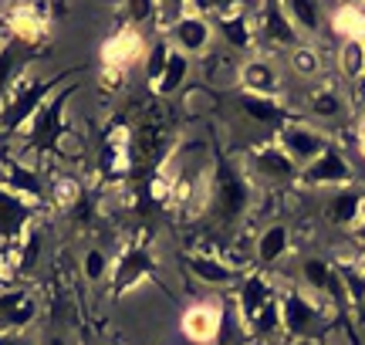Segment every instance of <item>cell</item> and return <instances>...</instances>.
<instances>
[{"mask_svg": "<svg viewBox=\"0 0 365 345\" xmlns=\"http://www.w3.org/2000/svg\"><path fill=\"white\" fill-rule=\"evenodd\" d=\"M237 85L244 95H257V98H281V92H284L281 68L271 54H250L247 61H240Z\"/></svg>", "mask_w": 365, "mask_h": 345, "instance_id": "cell-14", "label": "cell"}, {"mask_svg": "<svg viewBox=\"0 0 365 345\" xmlns=\"http://www.w3.org/2000/svg\"><path fill=\"white\" fill-rule=\"evenodd\" d=\"M287 68H291V75L301 81H318L322 78V71H325V58L318 51V44H298L294 51H287Z\"/></svg>", "mask_w": 365, "mask_h": 345, "instance_id": "cell-30", "label": "cell"}, {"mask_svg": "<svg viewBox=\"0 0 365 345\" xmlns=\"http://www.w3.org/2000/svg\"><path fill=\"white\" fill-rule=\"evenodd\" d=\"M237 108L247 115L254 125L261 129H271V133H281L287 125V105L281 98H257V95H237Z\"/></svg>", "mask_w": 365, "mask_h": 345, "instance_id": "cell-24", "label": "cell"}, {"mask_svg": "<svg viewBox=\"0 0 365 345\" xmlns=\"http://www.w3.org/2000/svg\"><path fill=\"white\" fill-rule=\"evenodd\" d=\"M203 61V78L210 85H237V71H240V61H237L234 51H227V48H213L210 54L200 58Z\"/></svg>", "mask_w": 365, "mask_h": 345, "instance_id": "cell-28", "label": "cell"}, {"mask_svg": "<svg viewBox=\"0 0 365 345\" xmlns=\"http://www.w3.org/2000/svg\"><path fill=\"white\" fill-rule=\"evenodd\" d=\"M359 133H365V105H362V115H359Z\"/></svg>", "mask_w": 365, "mask_h": 345, "instance_id": "cell-43", "label": "cell"}, {"mask_svg": "<svg viewBox=\"0 0 365 345\" xmlns=\"http://www.w3.org/2000/svg\"><path fill=\"white\" fill-rule=\"evenodd\" d=\"M355 149H359V156L365 160V133H359V143H355Z\"/></svg>", "mask_w": 365, "mask_h": 345, "instance_id": "cell-40", "label": "cell"}, {"mask_svg": "<svg viewBox=\"0 0 365 345\" xmlns=\"http://www.w3.org/2000/svg\"><path fill=\"white\" fill-rule=\"evenodd\" d=\"M38 321V294L31 288H4L0 292V332L24 335Z\"/></svg>", "mask_w": 365, "mask_h": 345, "instance_id": "cell-16", "label": "cell"}, {"mask_svg": "<svg viewBox=\"0 0 365 345\" xmlns=\"http://www.w3.org/2000/svg\"><path fill=\"white\" fill-rule=\"evenodd\" d=\"M159 257L153 254V247L145 240H132L122 251L112 257V274H108V292L112 298H122L125 292H132L139 281L156 278Z\"/></svg>", "mask_w": 365, "mask_h": 345, "instance_id": "cell-6", "label": "cell"}, {"mask_svg": "<svg viewBox=\"0 0 365 345\" xmlns=\"http://www.w3.org/2000/svg\"><path fill=\"white\" fill-rule=\"evenodd\" d=\"M41 217H44V207L11 193L7 186H0V247L17 244L31 227L41 224Z\"/></svg>", "mask_w": 365, "mask_h": 345, "instance_id": "cell-10", "label": "cell"}, {"mask_svg": "<svg viewBox=\"0 0 365 345\" xmlns=\"http://www.w3.org/2000/svg\"><path fill=\"white\" fill-rule=\"evenodd\" d=\"M170 41L166 38H159L149 51H145V81H149V88H156L159 78H163V71H166V61H170Z\"/></svg>", "mask_w": 365, "mask_h": 345, "instance_id": "cell-35", "label": "cell"}, {"mask_svg": "<svg viewBox=\"0 0 365 345\" xmlns=\"http://www.w3.org/2000/svg\"><path fill=\"white\" fill-rule=\"evenodd\" d=\"M277 294H281V288H277V281H274L271 274H264V271H247L244 278L237 281V292H234V305H237V311H240L244 325H250L254 315H257L267 302H274Z\"/></svg>", "mask_w": 365, "mask_h": 345, "instance_id": "cell-18", "label": "cell"}, {"mask_svg": "<svg viewBox=\"0 0 365 345\" xmlns=\"http://www.w3.org/2000/svg\"><path fill=\"white\" fill-rule=\"evenodd\" d=\"M98 85H102V92H122V88H125V71L102 65V71H98Z\"/></svg>", "mask_w": 365, "mask_h": 345, "instance_id": "cell-37", "label": "cell"}, {"mask_svg": "<svg viewBox=\"0 0 365 345\" xmlns=\"http://www.w3.org/2000/svg\"><path fill=\"white\" fill-rule=\"evenodd\" d=\"M0 41H7V11L0 7Z\"/></svg>", "mask_w": 365, "mask_h": 345, "instance_id": "cell-39", "label": "cell"}, {"mask_svg": "<svg viewBox=\"0 0 365 345\" xmlns=\"http://www.w3.org/2000/svg\"><path fill=\"white\" fill-rule=\"evenodd\" d=\"M328 31L339 41L365 44V4H335L328 11Z\"/></svg>", "mask_w": 365, "mask_h": 345, "instance_id": "cell-26", "label": "cell"}, {"mask_svg": "<svg viewBox=\"0 0 365 345\" xmlns=\"http://www.w3.org/2000/svg\"><path fill=\"white\" fill-rule=\"evenodd\" d=\"M291 251V227L274 220V224H264L257 234H254V264L257 267H274L281 264Z\"/></svg>", "mask_w": 365, "mask_h": 345, "instance_id": "cell-22", "label": "cell"}, {"mask_svg": "<svg viewBox=\"0 0 365 345\" xmlns=\"http://www.w3.org/2000/svg\"><path fill=\"white\" fill-rule=\"evenodd\" d=\"M274 143H277V146L291 156V163H294L298 170L312 166V163L318 160L328 146H331V143H328V135L322 133V129L308 125V122H287L284 129L277 133V139H274Z\"/></svg>", "mask_w": 365, "mask_h": 345, "instance_id": "cell-15", "label": "cell"}, {"mask_svg": "<svg viewBox=\"0 0 365 345\" xmlns=\"http://www.w3.org/2000/svg\"><path fill=\"white\" fill-rule=\"evenodd\" d=\"M41 51H44V48H31V44H24V41H17V38L0 41V102H4V98L11 95L14 85L31 71V65H34V58H38Z\"/></svg>", "mask_w": 365, "mask_h": 345, "instance_id": "cell-20", "label": "cell"}, {"mask_svg": "<svg viewBox=\"0 0 365 345\" xmlns=\"http://www.w3.org/2000/svg\"><path fill=\"white\" fill-rule=\"evenodd\" d=\"M281 7H284L287 21L294 24V31H298L308 44H314V38L328 27V11L322 4H314V0H287Z\"/></svg>", "mask_w": 365, "mask_h": 345, "instance_id": "cell-25", "label": "cell"}, {"mask_svg": "<svg viewBox=\"0 0 365 345\" xmlns=\"http://www.w3.org/2000/svg\"><path fill=\"white\" fill-rule=\"evenodd\" d=\"M298 281L301 288L318 298V302H325L328 308L331 305H341L345 302V288H341V278H339V267L331 264L328 257H301V267H298Z\"/></svg>", "mask_w": 365, "mask_h": 345, "instance_id": "cell-11", "label": "cell"}, {"mask_svg": "<svg viewBox=\"0 0 365 345\" xmlns=\"http://www.w3.org/2000/svg\"><path fill=\"white\" fill-rule=\"evenodd\" d=\"M166 41H170L173 51L186 54V58L193 61V58H203V54H210L217 48V31H213V21L203 17V14L190 4V11L166 31Z\"/></svg>", "mask_w": 365, "mask_h": 345, "instance_id": "cell-7", "label": "cell"}, {"mask_svg": "<svg viewBox=\"0 0 365 345\" xmlns=\"http://www.w3.org/2000/svg\"><path fill=\"white\" fill-rule=\"evenodd\" d=\"M301 186L308 190H341V186H352L355 183V166L349 163V156L341 153L339 146H328L312 166H304L298 176Z\"/></svg>", "mask_w": 365, "mask_h": 345, "instance_id": "cell-9", "label": "cell"}, {"mask_svg": "<svg viewBox=\"0 0 365 345\" xmlns=\"http://www.w3.org/2000/svg\"><path fill=\"white\" fill-rule=\"evenodd\" d=\"M190 75H193V61H190L186 54L173 51L170 61H166V71H163V78H159V85L153 92H156L159 98H170V95L182 92V85L190 81Z\"/></svg>", "mask_w": 365, "mask_h": 345, "instance_id": "cell-32", "label": "cell"}, {"mask_svg": "<svg viewBox=\"0 0 365 345\" xmlns=\"http://www.w3.org/2000/svg\"><path fill=\"white\" fill-rule=\"evenodd\" d=\"M254 31H257V48H267V51H294L298 44H304V38L294 31L277 0H267L264 7L254 11Z\"/></svg>", "mask_w": 365, "mask_h": 345, "instance_id": "cell-8", "label": "cell"}, {"mask_svg": "<svg viewBox=\"0 0 365 345\" xmlns=\"http://www.w3.org/2000/svg\"><path fill=\"white\" fill-rule=\"evenodd\" d=\"M335 75L345 81V88L365 81V44L339 41V48H335Z\"/></svg>", "mask_w": 365, "mask_h": 345, "instance_id": "cell-27", "label": "cell"}, {"mask_svg": "<svg viewBox=\"0 0 365 345\" xmlns=\"http://www.w3.org/2000/svg\"><path fill=\"white\" fill-rule=\"evenodd\" d=\"M81 274H85L88 284L108 281V274H112V257H108V251H105V247H88L85 257H81Z\"/></svg>", "mask_w": 365, "mask_h": 345, "instance_id": "cell-34", "label": "cell"}, {"mask_svg": "<svg viewBox=\"0 0 365 345\" xmlns=\"http://www.w3.org/2000/svg\"><path fill=\"white\" fill-rule=\"evenodd\" d=\"M365 213V193L359 186H341V190H331L325 200V217L341 230H355L359 220Z\"/></svg>", "mask_w": 365, "mask_h": 345, "instance_id": "cell-23", "label": "cell"}, {"mask_svg": "<svg viewBox=\"0 0 365 345\" xmlns=\"http://www.w3.org/2000/svg\"><path fill=\"white\" fill-rule=\"evenodd\" d=\"M88 190L81 186V180L75 172H54L48 176V203L58 207V210H71Z\"/></svg>", "mask_w": 365, "mask_h": 345, "instance_id": "cell-29", "label": "cell"}, {"mask_svg": "<svg viewBox=\"0 0 365 345\" xmlns=\"http://www.w3.org/2000/svg\"><path fill=\"white\" fill-rule=\"evenodd\" d=\"M182 264H186V271L193 274V281H200L203 288H217V292H220V288H230V284H237V281L244 278L237 267H230L220 254H213V251L182 254Z\"/></svg>", "mask_w": 365, "mask_h": 345, "instance_id": "cell-19", "label": "cell"}, {"mask_svg": "<svg viewBox=\"0 0 365 345\" xmlns=\"http://www.w3.org/2000/svg\"><path fill=\"white\" fill-rule=\"evenodd\" d=\"M71 95H78V81H65V85L41 105V112L24 129V153H34V156H54V153H58L61 139L71 133V125L65 122L68 98H71Z\"/></svg>", "mask_w": 365, "mask_h": 345, "instance_id": "cell-3", "label": "cell"}, {"mask_svg": "<svg viewBox=\"0 0 365 345\" xmlns=\"http://www.w3.org/2000/svg\"><path fill=\"white\" fill-rule=\"evenodd\" d=\"M149 51V44H145L143 31L139 27H129L122 24L115 34H108L102 41V65L105 68H118V71H129L132 65H139Z\"/></svg>", "mask_w": 365, "mask_h": 345, "instance_id": "cell-17", "label": "cell"}, {"mask_svg": "<svg viewBox=\"0 0 365 345\" xmlns=\"http://www.w3.org/2000/svg\"><path fill=\"white\" fill-rule=\"evenodd\" d=\"M355 234L365 240V213H362V220H359V227H355Z\"/></svg>", "mask_w": 365, "mask_h": 345, "instance_id": "cell-41", "label": "cell"}, {"mask_svg": "<svg viewBox=\"0 0 365 345\" xmlns=\"http://www.w3.org/2000/svg\"><path fill=\"white\" fill-rule=\"evenodd\" d=\"M156 11H159V4H153V0H132V4L122 7V14H129V17H125L129 27H139V24H145V21H156Z\"/></svg>", "mask_w": 365, "mask_h": 345, "instance_id": "cell-36", "label": "cell"}, {"mask_svg": "<svg viewBox=\"0 0 365 345\" xmlns=\"http://www.w3.org/2000/svg\"><path fill=\"white\" fill-rule=\"evenodd\" d=\"M257 200V186L247 176L244 166H234V163H220L213 170V180H210V207L207 210L220 220V224L234 227L240 224L250 213Z\"/></svg>", "mask_w": 365, "mask_h": 345, "instance_id": "cell-1", "label": "cell"}, {"mask_svg": "<svg viewBox=\"0 0 365 345\" xmlns=\"http://www.w3.org/2000/svg\"><path fill=\"white\" fill-rule=\"evenodd\" d=\"M213 31H217L220 48H227V51H234V54H244V51H254V48H257L254 11H250L247 4H244V7H240L237 14H230V17L213 21Z\"/></svg>", "mask_w": 365, "mask_h": 345, "instance_id": "cell-21", "label": "cell"}, {"mask_svg": "<svg viewBox=\"0 0 365 345\" xmlns=\"http://www.w3.org/2000/svg\"><path fill=\"white\" fill-rule=\"evenodd\" d=\"M44 345H68V342H65V339H58V335H54V339H48Z\"/></svg>", "mask_w": 365, "mask_h": 345, "instance_id": "cell-42", "label": "cell"}, {"mask_svg": "<svg viewBox=\"0 0 365 345\" xmlns=\"http://www.w3.org/2000/svg\"><path fill=\"white\" fill-rule=\"evenodd\" d=\"M345 108H349V98H345L339 88H331V85L314 88V92L308 95V112H312L318 122H339L341 115H345Z\"/></svg>", "mask_w": 365, "mask_h": 345, "instance_id": "cell-31", "label": "cell"}, {"mask_svg": "<svg viewBox=\"0 0 365 345\" xmlns=\"http://www.w3.org/2000/svg\"><path fill=\"white\" fill-rule=\"evenodd\" d=\"M277 302H281V335H284V339L304 342V339H314V335L325 332L331 308H328L325 302L312 298L304 288L287 284V288H281Z\"/></svg>", "mask_w": 365, "mask_h": 345, "instance_id": "cell-4", "label": "cell"}, {"mask_svg": "<svg viewBox=\"0 0 365 345\" xmlns=\"http://www.w3.org/2000/svg\"><path fill=\"white\" fill-rule=\"evenodd\" d=\"M0 186H7L11 193L31 200L38 207L48 203V176L21 156H0Z\"/></svg>", "mask_w": 365, "mask_h": 345, "instance_id": "cell-12", "label": "cell"}, {"mask_svg": "<svg viewBox=\"0 0 365 345\" xmlns=\"http://www.w3.org/2000/svg\"><path fill=\"white\" fill-rule=\"evenodd\" d=\"M0 345H31L24 335H11V332H0Z\"/></svg>", "mask_w": 365, "mask_h": 345, "instance_id": "cell-38", "label": "cell"}, {"mask_svg": "<svg viewBox=\"0 0 365 345\" xmlns=\"http://www.w3.org/2000/svg\"><path fill=\"white\" fill-rule=\"evenodd\" d=\"M220 329H223V302L220 298H203V302H193V305L180 315L182 339H190L193 345L220 342Z\"/></svg>", "mask_w": 365, "mask_h": 345, "instance_id": "cell-13", "label": "cell"}, {"mask_svg": "<svg viewBox=\"0 0 365 345\" xmlns=\"http://www.w3.org/2000/svg\"><path fill=\"white\" fill-rule=\"evenodd\" d=\"M68 81V71H58L51 78H38L27 71L24 78L11 88V95L0 102V133L4 135H17L21 129L31 125V119L41 112V105L58 92V85Z\"/></svg>", "mask_w": 365, "mask_h": 345, "instance_id": "cell-2", "label": "cell"}, {"mask_svg": "<svg viewBox=\"0 0 365 345\" xmlns=\"http://www.w3.org/2000/svg\"><path fill=\"white\" fill-rule=\"evenodd\" d=\"M244 170H247V176L254 180L257 190L294 186L298 183V176H301V170L291 163V156H287L277 143H261V146L250 149L247 160H244Z\"/></svg>", "mask_w": 365, "mask_h": 345, "instance_id": "cell-5", "label": "cell"}, {"mask_svg": "<svg viewBox=\"0 0 365 345\" xmlns=\"http://www.w3.org/2000/svg\"><path fill=\"white\" fill-rule=\"evenodd\" d=\"M247 332L254 335V339H277V335H281V302H277V298L267 302V305L254 315V321L247 325Z\"/></svg>", "mask_w": 365, "mask_h": 345, "instance_id": "cell-33", "label": "cell"}]
</instances>
